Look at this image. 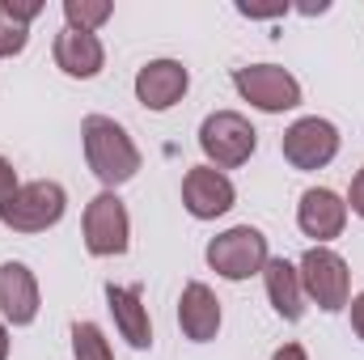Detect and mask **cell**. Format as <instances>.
Returning <instances> with one entry per match:
<instances>
[{
  "instance_id": "obj_1",
  "label": "cell",
  "mask_w": 364,
  "mask_h": 360,
  "mask_svg": "<svg viewBox=\"0 0 364 360\" xmlns=\"http://www.w3.org/2000/svg\"><path fill=\"white\" fill-rule=\"evenodd\" d=\"M81 140H85V162H90L93 179L102 182L106 191H114V186L136 179L140 149L132 144V136H127L123 123H114L106 115H90L81 123Z\"/></svg>"
},
{
  "instance_id": "obj_2",
  "label": "cell",
  "mask_w": 364,
  "mask_h": 360,
  "mask_svg": "<svg viewBox=\"0 0 364 360\" xmlns=\"http://www.w3.org/2000/svg\"><path fill=\"white\" fill-rule=\"evenodd\" d=\"M199 149H203L208 166H216V170H237V166H246L250 153L259 149V132L250 127L246 115H237V110H216V115H208L203 127H199Z\"/></svg>"
},
{
  "instance_id": "obj_3",
  "label": "cell",
  "mask_w": 364,
  "mask_h": 360,
  "mask_svg": "<svg viewBox=\"0 0 364 360\" xmlns=\"http://www.w3.org/2000/svg\"><path fill=\"white\" fill-rule=\"evenodd\" d=\"M64 208H68V195L64 186L51 179H34V182H21L13 203L4 208V225L13 233H47L51 225L64 221Z\"/></svg>"
},
{
  "instance_id": "obj_4",
  "label": "cell",
  "mask_w": 364,
  "mask_h": 360,
  "mask_svg": "<svg viewBox=\"0 0 364 360\" xmlns=\"http://www.w3.org/2000/svg\"><path fill=\"white\" fill-rule=\"evenodd\" d=\"M296 271H301L305 297H309L318 309H326V314L348 309V301H352V271H348V263H343L335 250L309 246V250L301 255V268Z\"/></svg>"
},
{
  "instance_id": "obj_5",
  "label": "cell",
  "mask_w": 364,
  "mask_h": 360,
  "mask_svg": "<svg viewBox=\"0 0 364 360\" xmlns=\"http://www.w3.org/2000/svg\"><path fill=\"white\" fill-rule=\"evenodd\" d=\"M267 238L255 229V225H237V229H225L220 238L208 242V268L225 280H250L255 271L267 268Z\"/></svg>"
},
{
  "instance_id": "obj_6",
  "label": "cell",
  "mask_w": 364,
  "mask_h": 360,
  "mask_svg": "<svg viewBox=\"0 0 364 360\" xmlns=\"http://www.w3.org/2000/svg\"><path fill=\"white\" fill-rule=\"evenodd\" d=\"M233 90L242 93L250 106H259L263 115H284L292 106H301V81L279 68V64H250L233 73Z\"/></svg>"
},
{
  "instance_id": "obj_7",
  "label": "cell",
  "mask_w": 364,
  "mask_h": 360,
  "mask_svg": "<svg viewBox=\"0 0 364 360\" xmlns=\"http://www.w3.org/2000/svg\"><path fill=\"white\" fill-rule=\"evenodd\" d=\"M279 149H284V162L292 170H322V166H331L339 157V127L331 119H318V115L296 119L284 132Z\"/></svg>"
},
{
  "instance_id": "obj_8",
  "label": "cell",
  "mask_w": 364,
  "mask_h": 360,
  "mask_svg": "<svg viewBox=\"0 0 364 360\" xmlns=\"http://www.w3.org/2000/svg\"><path fill=\"white\" fill-rule=\"evenodd\" d=\"M127 242H132V225H127L123 199L114 191L93 195L85 208V250L97 259H114V255H127Z\"/></svg>"
},
{
  "instance_id": "obj_9",
  "label": "cell",
  "mask_w": 364,
  "mask_h": 360,
  "mask_svg": "<svg viewBox=\"0 0 364 360\" xmlns=\"http://www.w3.org/2000/svg\"><path fill=\"white\" fill-rule=\"evenodd\" d=\"M233 199H237L233 182L225 179L216 166H195V170H186V179H182V203H186V212H191L195 221H216V216H225V212L233 208Z\"/></svg>"
},
{
  "instance_id": "obj_10",
  "label": "cell",
  "mask_w": 364,
  "mask_h": 360,
  "mask_svg": "<svg viewBox=\"0 0 364 360\" xmlns=\"http://www.w3.org/2000/svg\"><path fill=\"white\" fill-rule=\"evenodd\" d=\"M191 90V73L182 68L178 60H149L140 73H136V102L144 110H170L178 106L182 93Z\"/></svg>"
},
{
  "instance_id": "obj_11",
  "label": "cell",
  "mask_w": 364,
  "mask_h": 360,
  "mask_svg": "<svg viewBox=\"0 0 364 360\" xmlns=\"http://www.w3.org/2000/svg\"><path fill=\"white\" fill-rule=\"evenodd\" d=\"M296 225H301L305 238H318V246H322V242H331V238L343 233V225H348V203H343L331 186H309V191L301 195V203H296Z\"/></svg>"
},
{
  "instance_id": "obj_12",
  "label": "cell",
  "mask_w": 364,
  "mask_h": 360,
  "mask_svg": "<svg viewBox=\"0 0 364 360\" xmlns=\"http://www.w3.org/2000/svg\"><path fill=\"white\" fill-rule=\"evenodd\" d=\"M0 314L13 327H30L38 318V280L26 263L0 268Z\"/></svg>"
},
{
  "instance_id": "obj_13",
  "label": "cell",
  "mask_w": 364,
  "mask_h": 360,
  "mask_svg": "<svg viewBox=\"0 0 364 360\" xmlns=\"http://www.w3.org/2000/svg\"><path fill=\"white\" fill-rule=\"evenodd\" d=\"M106 64V51L97 43V34H85V30H60L55 34V68L73 81H93Z\"/></svg>"
},
{
  "instance_id": "obj_14",
  "label": "cell",
  "mask_w": 364,
  "mask_h": 360,
  "mask_svg": "<svg viewBox=\"0 0 364 360\" xmlns=\"http://www.w3.org/2000/svg\"><path fill=\"white\" fill-rule=\"evenodd\" d=\"M178 327H182V335H186L191 344H208V339H216V331H220V301H216V292H212L208 284L191 280V284L182 288Z\"/></svg>"
},
{
  "instance_id": "obj_15",
  "label": "cell",
  "mask_w": 364,
  "mask_h": 360,
  "mask_svg": "<svg viewBox=\"0 0 364 360\" xmlns=\"http://www.w3.org/2000/svg\"><path fill=\"white\" fill-rule=\"evenodd\" d=\"M106 305H110V314H114V327H119V335L136 348V352H144L149 344H153V322H149V309H144V301H140V288L136 284H106Z\"/></svg>"
},
{
  "instance_id": "obj_16",
  "label": "cell",
  "mask_w": 364,
  "mask_h": 360,
  "mask_svg": "<svg viewBox=\"0 0 364 360\" xmlns=\"http://www.w3.org/2000/svg\"><path fill=\"white\" fill-rule=\"evenodd\" d=\"M263 280H267V297H272L275 314L284 322H301L305 318V284H301V271L292 268L288 259H267L263 268Z\"/></svg>"
},
{
  "instance_id": "obj_17",
  "label": "cell",
  "mask_w": 364,
  "mask_h": 360,
  "mask_svg": "<svg viewBox=\"0 0 364 360\" xmlns=\"http://www.w3.org/2000/svg\"><path fill=\"white\" fill-rule=\"evenodd\" d=\"M110 13H114L110 0H64V21H68V30H85V34H93L97 26L110 21Z\"/></svg>"
},
{
  "instance_id": "obj_18",
  "label": "cell",
  "mask_w": 364,
  "mask_h": 360,
  "mask_svg": "<svg viewBox=\"0 0 364 360\" xmlns=\"http://www.w3.org/2000/svg\"><path fill=\"white\" fill-rule=\"evenodd\" d=\"M73 356L77 360H114L97 322H77L73 327Z\"/></svg>"
},
{
  "instance_id": "obj_19",
  "label": "cell",
  "mask_w": 364,
  "mask_h": 360,
  "mask_svg": "<svg viewBox=\"0 0 364 360\" xmlns=\"http://www.w3.org/2000/svg\"><path fill=\"white\" fill-rule=\"evenodd\" d=\"M26 43H30V26L13 21V17L4 13V4H0V60L21 55V51H26Z\"/></svg>"
},
{
  "instance_id": "obj_20",
  "label": "cell",
  "mask_w": 364,
  "mask_h": 360,
  "mask_svg": "<svg viewBox=\"0 0 364 360\" xmlns=\"http://www.w3.org/2000/svg\"><path fill=\"white\" fill-rule=\"evenodd\" d=\"M4 4V13L13 17V21H21V26H30L38 13H43V0H0Z\"/></svg>"
},
{
  "instance_id": "obj_21",
  "label": "cell",
  "mask_w": 364,
  "mask_h": 360,
  "mask_svg": "<svg viewBox=\"0 0 364 360\" xmlns=\"http://www.w3.org/2000/svg\"><path fill=\"white\" fill-rule=\"evenodd\" d=\"M17 186H21V182H17V170H13V166H9V162L0 157V216H4V208L13 203Z\"/></svg>"
},
{
  "instance_id": "obj_22",
  "label": "cell",
  "mask_w": 364,
  "mask_h": 360,
  "mask_svg": "<svg viewBox=\"0 0 364 360\" xmlns=\"http://www.w3.org/2000/svg\"><path fill=\"white\" fill-rule=\"evenodd\" d=\"M237 13L242 17H284L288 4L284 0H272V4H250V0H237Z\"/></svg>"
},
{
  "instance_id": "obj_23",
  "label": "cell",
  "mask_w": 364,
  "mask_h": 360,
  "mask_svg": "<svg viewBox=\"0 0 364 360\" xmlns=\"http://www.w3.org/2000/svg\"><path fill=\"white\" fill-rule=\"evenodd\" d=\"M348 203H352V212L364 221V166L356 170V179H352V191H348Z\"/></svg>"
},
{
  "instance_id": "obj_24",
  "label": "cell",
  "mask_w": 364,
  "mask_h": 360,
  "mask_svg": "<svg viewBox=\"0 0 364 360\" xmlns=\"http://www.w3.org/2000/svg\"><path fill=\"white\" fill-rule=\"evenodd\" d=\"M348 305H352V331L364 339V292H360V297H352Z\"/></svg>"
},
{
  "instance_id": "obj_25",
  "label": "cell",
  "mask_w": 364,
  "mask_h": 360,
  "mask_svg": "<svg viewBox=\"0 0 364 360\" xmlns=\"http://www.w3.org/2000/svg\"><path fill=\"white\" fill-rule=\"evenodd\" d=\"M272 360H309V356H305V348H301V344H284V348H275Z\"/></svg>"
},
{
  "instance_id": "obj_26",
  "label": "cell",
  "mask_w": 364,
  "mask_h": 360,
  "mask_svg": "<svg viewBox=\"0 0 364 360\" xmlns=\"http://www.w3.org/2000/svg\"><path fill=\"white\" fill-rule=\"evenodd\" d=\"M0 360H9V331H4V322H0Z\"/></svg>"
}]
</instances>
